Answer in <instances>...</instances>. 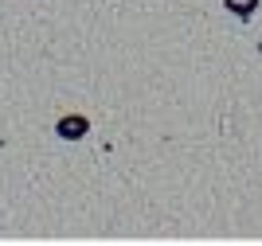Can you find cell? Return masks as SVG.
<instances>
[{
    "mask_svg": "<svg viewBox=\"0 0 262 246\" xmlns=\"http://www.w3.org/2000/svg\"><path fill=\"white\" fill-rule=\"evenodd\" d=\"M254 4H258V0H227V8H235L239 16H251V12H254Z\"/></svg>",
    "mask_w": 262,
    "mask_h": 246,
    "instance_id": "obj_2",
    "label": "cell"
},
{
    "mask_svg": "<svg viewBox=\"0 0 262 246\" xmlns=\"http://www.w3.org/2000/svg\"><path fill=\"white\" fill-rule=\"evenodd\" d=\"M59 133H63V137H82V133H86V121L82 118H63L59 121Z\"/></svg>",
    "mask_w": 262,
    "mask_h": 246,
    "instance_id": "obj_1",
    "label": "cell"
}]
</instances>
